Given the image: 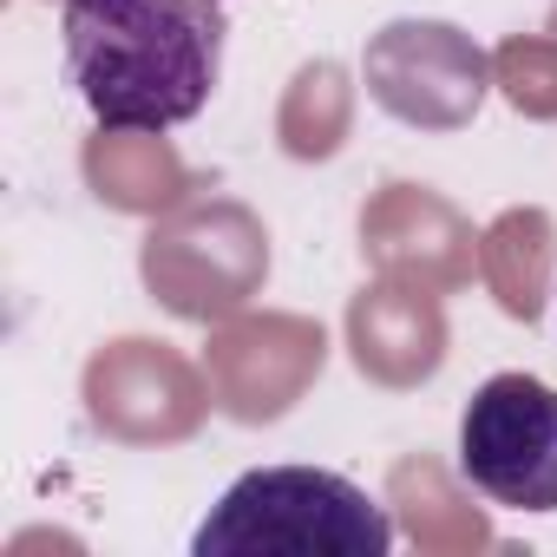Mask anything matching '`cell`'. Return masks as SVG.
<instances>
[{
    "label": "cell",
    "mask_w": 557,
    "mask_h": 557,
    "mask_svg": "<svg viewBox=\"0 0 557 557\" xmlns=\"http://www.w3.org/2000/svg\"><path fill=\"white\" fill-rule=\"evenodd\" d=\"M66 73L106 132L190 125L223 79V0H60Z\"/></svg>",
    "instance_id": "6da1fadb"
},
{
    "label": "cell",
    "mask_w": 557,
    "mask_h": 557,
    "mask_svg": "<svg viewBox=\"0 0 557 557\" xmlns=\"http://www.w3.org/2000/svg\"><path fill=\"white\" fill-rule=\"evenodd\" d=\"M197 557H387L394 524L329 466H256L197 524Z\"/></svg>",
    "instance_id": "7a4b0ae2"
},
{
    "label": "cell",
    "mask_w": 557,
    "mask_h": 557,
    "mask_svg": "<svg viewBox=\"0 0 557 557\" xmlns=\"http://www.w3.org/2000/svg\"><path fill=\"white\" fill-rule=\"evenodd\" d=\"M459 472L505 511H557V387L492 374L459 413Z\"/></svg>",
    "instance_id": "3957f363"
}]
</instances>
